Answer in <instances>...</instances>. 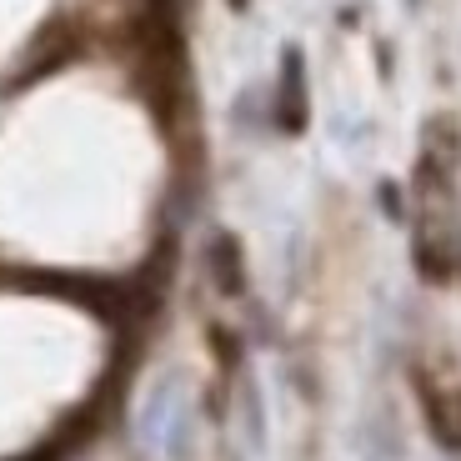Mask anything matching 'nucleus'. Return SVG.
<instances>
[{
    "label": "nucleus",
    "mask_w": 461,
    "mask_h": 461,
    "mask_svg": "<svg viewBox=\"0 0 461 461\" xmlns=\"http://www.w3.org/2000/svg\"><path fill=\"white\" fill-rule=\"evenodd\" d=\"M276 121H281L286 131H301V126H306V70H301V50H286V60H281Z\"/></svg>",
    "instance_id": "1"
},
{
    "label": "nucleus",
    "mask_w": 461,
    "mask_h": 461,
    "mask_svg": "<svg viewBox=\"0 0 461 461\" xmlns=\"http://www.w3.org/2000/svg\"><path fill=\"white\" fill-rule=\"evenodd\" d=\"M230 11H246V0H230Z\"/></svg>",
    "instance_id": "2"
},
{
    "label": "nucleus",
    "mask_w": 461,
    "mask_h": 461,
    "mask_svg": "<svg viewBox=\"0 0 461 461\" xmlns=\"http://www.w3.org/2000/svg\"><path fill=\"white\" fill-rule=\"evenodd\" d=\"M406 5H421V0H406Z\"/></svg>",
    "instance_id": "3"
}]
</instances>
